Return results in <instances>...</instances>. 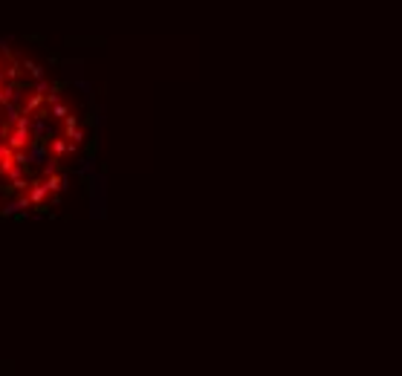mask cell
I'll list each match as a JSON object with an SVG mask.
<instances>
[{
    "label": "cell",
    "mask_w": 402,
    "mask_h": 376,
    "mask_svg": "<svg viewBox=\"0 0 402 376\" xmlns=\"http://www.w3.org/2000/svg\"><path fill=\"white\" fill-rule=\"evenodd\" d=\"M26 142H29V133H26V130H15V133L9 136V148H12V151L26 148Z\"/></svg>",
    "instance_id": "6da1fadb"
},
{
    "label": "cell",
    "mask_w": 402,
    "mask_h": 376,
    "mask_svg": "<svg viewBox=\"0 0 402 376\" xmlns=\"http://www.w3.org/2000/svg\"><path fill=\"white\" fill-rule=\"evenodd\" d=\"M24 70H29V75L35 78V81H41V78H44V67H41V64H35V61H24Z\"/></svg>",
    "instance_id": "3957f363"
},
{
    "label": "cell",
    "mask_w": 402,
    "mask_h": 376,
    "mask_svg": "<svg viewBox=\"0 0 402 376\" xmlns=\"http://www.w3.org/2000/svg\"><path fill=\"white\" fill-rule=\"evenodd\" d=\"M61 90H67V81H52V84H49V93H61Z\"/></svg>",
    "instance_id": "8992f818"
},
{
    "label": "cell",
    "mask_w": 402,
    "mask_h": 376,
    "mask_svg": "<svg viewBox=\"0 0 402 376\" xmlns=\"http://www.w3.org/2000/svg\"><path fill=\"white\" fill-rule=\"evenodd\" d=\"M12 220H15V223H24V220H26V212H18Z\"/></svg>",
    "instance_id": "30bf717a"
},
{
    "label": "cell",
    "mask_w": 402,
    "mask_h": 376,
    "mask_svg": "<svg viewBox=\"0 0 402 376\" xmlns=\"http://www.w3.org/2000/svg\"><path fill=\"white\" fill-rule=\"evenodd\" d=\"M15 127H18V130H26V133H29V119H26V116H21V119H18V122H15Z\"/></svg>",
    "instance_id": "52a82bcc"
},
{
    "label": "cell",
    "mask_w": 402,
    "mask_h": 376,
    "mask_svg": "<svg viewBox=\"0 0 402 376\" xmlns=\"http://www.w3.org/2000/svg\"><path fill=\"white\" fill-rule=\"evenodd\" d=\"M52 116H67V107H64V104H55V107H52Z\"/></svg>",
    "instance_id": "9c48e42d"
},
{
    "label": "cell",
    "mask_w": 402,
    "mask_h": 376,
    "mask_svg": "<svg viewBox=\"0 0 402 376\" xmlns=\"http://www.w3.org/2000/svg\"><path fill=\"white\" fill-rule=\"evenodd\" d=\"M0 72H3V64H0Z\"/></svg>",
    "instance_id": "8fae6325"
},
{
    "label": "cell",
    "mask_w": 402,
    "mask_h": 376,
    "mask_svg": "<svg viewBox=\"0 0 402 376\" xmlns=\"http://www.w3.org/2000/svg\"><path fill=\"white\" fill-rule=\"evenodd\" d=\"M26 41H32V44H44V35H38V32H29V35H26Z\"/></svg>",
    "instance_id": "ba28073f"
},
{
    "label": "cell",
    "mask_w": 402,
    "mask_h": 376,
    "mask_svg": "<svg viewBox=\"0 0 402 376\" xmlns=\"http://www.w3.org/2000/svg\"><path fill=\"white\" fill-rule=\"evenodd\" d=\"M0 194H3V200H12L18 194V188H15V183H6V186L0 183Z\"/></svg>",
    "instance_id": "277c9868"
},
{
    "label": "cell",
    "mask_w": 402,
    "mask_h": 376,
    "mask_svg": "<svg viewBox=\"0 0 402 376\" xmlns=\"http://www.w3.org/2000/svg\"><path fill=\"white\" fill-rule=\"evenodd\" d=\"M21 70H24V67H21V64H9V70H6V75H9V78H12V81H15V78H18V75H21Z\"/></svg>",
    "instance_id": "5b68a950"
},
{
    "label": "cell",
    "mask_w": 402,
    "mask_h": 376,
    "mask_svg": "<svg viewBox=\"0 0 402 376\" xmlns=\"http://www.w3.org/2000/svg\"><path fill=\"white\" fill-rule=\"evenodd\" d=\"M49 188H47V183H32V191H29V200L32 206H38L41 200H44V194H47Z\"/></svg>",
    "instance_id": "7a4b0ae2"
}]
</instances>
